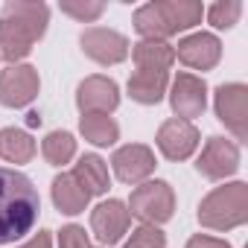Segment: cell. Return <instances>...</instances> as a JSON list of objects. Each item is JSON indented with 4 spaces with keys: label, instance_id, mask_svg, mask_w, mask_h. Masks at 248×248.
I'll return each mask as SVG.
<instances>
[{
    "label": "cell",
    "instance_id": "obj_1",
    "mask_svg": "<svg viewBox=\"0 0 248 248\" xmlns=\"http://www.w3.org/2000/svg\"><path fill=\"white\" fill-rule=\"evenodd\" d=\"M41 213V199L32 181L18 172L0 167V245H9L27 236Z\"/></svg>",
    "mask_w": 248,
    "mask_h": 248
},
{
    "label": "cell",
    "instance_id": "obj_2",
    "mask_svg": "<svg viewBox=\"0 0 248 248\" xmlns=\"http://www.w3.org/2000/svg\"><path fill=\"white\" fill-rule=\"evenodd\" d=\"M50 9L30 0H9L0 12V59L18 64L32 53V44L44 38Z\"/></svg>",
    "mask_w": 248,
    "mask_h": 248
},
{
    "label": "cell",
    "instance_id": "obj_3",
    "mask_svg": "<svg viewBox=\"0 0 248 248\" xmlns=\"http://www.w3.org/2000/svg\"><path fill=\"white\" fill-rule=\"evenodd\" d=\"M199 222L210 231H231L248 222V184L231 181L210 190L199 204Z\"/></svg>",
    "mask_w": 248,
    "mask_h": 248
},
{
    "label": "cell",
    "instance_id": "obj_4",
    "mask_svg": "<svg viewBox=\"0 0 248 248\" xmlns=\"http://www.w3.org/2000/svg\"><path fill=\"white\" fill-rule=\"evenodd\" d=\"M126 207L143 225H164L175 213V193L167 181H143L140 187L132 190Z\"/></svg>",
    "mask_w": 248,
    "mask_h": 248
},
{
    "label": "cell",
    "instance_id": "obj_5",
    "mask_svg": "<svg viewBox=\"0 0 248 248\" xmlns=\"http://www.w3.org/2000/svg\"><path fill=\"white\" fill-rule=\"evenodd\" d=\"M216 117L225 123V129L236 140H248V88L239 82H228L216 88L213 99Z\"/></svg>",
    "mask_w": 248,
    "mask_h": 248
},
{
    "label": "cell",
    "instance_id": "obj_6",
    "mask_svg": "<svg viewBox=\"0 0 248 248\" xmlns=\"http://www.w3.org/2000/svg\"><path fill=\"white\" fill-rule=\"evenodd\" d=\"M239 161H242L239 158V146L233 140L216 135V138H210L204 143V149H202V155L196 161V170L207 181H225V178H231L239 170Z\"/></svg>",
    "mask_w": 248,
    "mask_h": 248
},
{
    "label": "cell",
    "instance_id": "obj_7",
    "mask_svg": "<svg viewBox=\"0 0 248 248\" xmlns=\"http://www.w3.org/2000/svg\"><path fill=\"white\" fill-rule=\"evenodd\" d=\"M41 79L32 64H9L0 73V105L6 108H27L38 96Z\"/></svg>",
    "mask_w": 248,
    "mask_h": 248
},
{
    "label": "cell",
    "instance_id": "obj_8",
    "mask_svg": "<svg viewBox=\"0 0 248 248\" xmlns=\"http://www.w3.org/2000/svg\"><path fill=\"white\" fill-rule=\"evenodd\" d=\"M79 44H82V53L88 59H93L96 64H120L129 59V38L117 30L91 27L82 32Z\"/></svg>",
    "mask_w": 248,
    "mask_h": 248
},
{
    "label": "cell",
    "instance_id": "obj_9",
    "mask_svg": "<svg viewBox=\"0 0 248 248\" xmlns=\"http://www.w3.org/2000/svg\"><path fill=\"white\" fill-rule=\"evenodd\" d=\"M199 140H202L199 129L187 120H178V117L167 120L158 129V138H155V143L167 161H187L199 149Z\"/></svg>",
    "mask_w": 248,
    "mask_h": 248
},
{
    "label": "cell",
    "instance_id": "obj_10",
    "mask_svg": "<svg viewBox=\"0 0 248 248\" xmlns=\"http://www.w3.org/2000/svg\"><path fill=\"white\" fill-rule=\"evenodd\" d=\"M132 225V213L120 199H108L91 210V231L102 245H117Z\"/></svg>",
    "mask_w": 248,
    "mask_h": 248
},
{
    "label": "cell",
    "instance_id": "obj_11",
    "mask_svg": "<svg viewBox=\"0 0 248 248\" xmlns=\"http://www.w3.org/2000/svg\"><path fill=\"white\" fill-rule=\"evenodd\" d=\"M170 105L175 111L178 120H193V117H202L204 108H207V85L202 76H193V73H178L175 82H172V91H170Z\"/></svg>",
    "mask_w": 248,
    "mask_h": 248
},
{
    "label": "cell",
    "instance_id": "obj_12",
    "mask_svg": "<svg viewBox=\"0 0 248 248\" xmlns=\"http://www.w3.org/2000/svg\"><path fill=\"white\" fill-rule=\"evenodd\" d=\"M111 167H114V175L123 184H143L155 172V152L143 143L120 146L111 155Z\"/></svg>",
    "mask_w": 248,
    "mask_h": 248
},
{
    "label": "cell",
    "instance_id": "obj_13",
    "mask_svg": "<svg viewBox=\"0 0 248 248\" xmlns=\"http://www.w3.org/2000/svg\"><path fill=\"white\" fill-rule=\"evenodd\" d=\"M120 105V88L108 76H88L76 88V108L82 114H111Z\"/></svg>",
    "mask_w": 248,
    "mask_h": 248
},
{
    "label": "cell",
    "instance_id": "obj_14",
    "mask_svg": "<svg viewBox=\"0 0 248 248\" xmlns=\"http://www.w3.org/2000/svg\"><path fill=\"white\" fill-rule=\"evenodd\" d=\"M175 50V59L193 70H213L222 59V41L210 32H193L187 38L178 41Z\"/></svg>",
    "mask_w": 248,
    "mask_h": 248
},
{
    "label": "cell",
    "instance_id": "obj_15",
    "mask_svg": "<svg viewBox=\"0 0 248 248\" xmlns=\"http://www.w3.org/2000/svg\"><path fill=\"white\" fill-rule=\"evenodd\" d=\"M170 88V73L164 70H135L129 76V96L140 105H158Z\"/></svg>",
    "mask_w": 248,
    "mask_h": 248
},
{
    "label": "cell",
    "instance_id": "obj_16",
    "mask_svg": "<svg viewBox=\"0 0 248 248\" xmlns=\"http://www.w3.org/2000/svg\"><path fill=\"white\" fill-rule=\"evenodd\" d=\"M88 202H91V196L79 187V181L70 172H62V175L53 178V204H56L59 213L76 216L88 207Z\"/></svg>",
    "mask_w": 248,
    "mask_h": 248
},
{
    "label": "cell",
    "instance_id": "obj_17",
    "mask_svg": "<svg viewBox=\"0 0 248 248\" xmlns=\"http://www.w3.org/2000/svg\"><path fill=\"white\" fill-rule=\"evenodd\" d=\"M70 175L79 181V187H82L88 196H102V193H108V187H111L108 167H105V161H102L99 155H82Z\"/></svg>",
    "mask_w": 248,
    "mask_h": 248
},
{
    "label": "cell",
    "instance_id": "obj_18",
    "mask_svg": "<svg viewBox=\"0 0 248 248\" xmlns=\"http://www.w3.org/2000/svg\"><path fill=\"white\" fill-rule=\"evenodd\" d=\"M132 59H135L138 70H164V73H167V70L172 67V62H175V50H172V44H167V41L143 38V41L135 44Z\"/></svg>",
    "mask_w": 248,
    "mask_h": 248
},
{
    "label": "cell",
    "instance_id": "obj_19",
    "mask_svg": "<svg viewBox=\"0 0 248 248\" xmlns=\"http://www.w3.org/2000/svg\"><path fill=\"white\" fill-rule=\"evenodd\" d=\"M35 155V140L24 129H0V158L6 164H30Z\"/></svg>",
    "mask_w": 248,
    "mask_h": 248
},
{
    "label": "cell",
    "instance_id": "obj_20",
    "mask_svg": "<svg viewBox=\"0 0 248 248\" xmlns=\"http://www.w3.org/2000/svg\"><path fill=\"white\" fill-rule=\"evenodd\" d=\"M135 30L138 35L143 38H152V41H167L172 35L170 30V21L164 15V6H161V0H155V3H146L135 12Z\"/></svg>",
    "mask_w": 248,
    "mask_h": 248
},
{
    "label": "cell",
    "instance_id": "obj_21",
    "mask_svg": "<svg viewBox=\"0 0 248 248\" xmlns=\"http://www.w3.org/2000/svg\"><path fill=\"white\" fill-rule=\"evenodd\" d=\"M79 132L93 146H114L117 138H120V126H117L108 114H82Z\"/></svg>",
    "mask_w": 248,
    "mask_h": 248
},
{
    "label": "cell",
    "instance_id": "obj_22",
    "mask_svg": "<svg viewBox=\"0 0 248 248\" xmlns=\"http://www.w3.org/2000/svg\"><path fill=\"white\" fill-rule=\"evenodd\" d=\"M161 6H164V15L170 21L172 35L202 24V15H204V6L196 3V0H161Z\"/></svg>",
    "mask_w": 248,
    "mask_h": 248
},
{
    "label": "cell",
    "instance_id": "obj_23",
    "mask_svg": "<svg viewBox=\"0 0 248 248\" xmlns=\"http://www.w3.org/2000/svg\"><path fill=\"white\" fill-rule=\"evenodd\" d=\"M41 152H44V161L53 164V167H62V164H70L73 155H76V140L70 132H50L41 143Z\"/></svg>",
    "mask_w": 248,
    "mask_h": 248
},
{
    "label": "cell",
    "instance_id": "obj_24",
    "mask_svg": "<svg viewBox=\"0 0 248 248\" xmlns=\"http://www.w3.org/2000/svg\"><path fill=\"white\" fill-rule=\"evenodd\" d=\"M242 15V3L239 0H219L207 9V21L216 27V30H231Z\"/></svg>",
    "mask_w": 248,
    "mask_h": 248
},
{
    "label": "cell",
    "instance_id": "obj_25",
    "mask_svg": "<svg viewBox=\"0 0 248 248\" xmlns=\"http://www.w3.org/2000/svg\"><path fill=\"white\" fill-rule=\"evenodd\" d=\"M62 12L82 24H91L105 12V3H99V0H62Z\"/></svg>",
    "mask_w": 248,
    "mask_h": 248
},
{
    "label": "cell",
    "instance_id": "obj_26",
    "mask_svg": "<svg viewBox=\"0 0 248 248\" xmlns=\"http://www.w3.org/2000/svg\"><path fill=\"white\" fill-rule=\"evenodd\" d=\"M123 248H167V236L158 225H140L132 231L129 242Z\"/></svg>",
    "mask_w": 248,
    "mask_h": 248
},
{
    "label": "cell",
    "instance_id": "obj_27",
    "mask_svg": "<svg viewBox=\"0 0 248 248\" xmlns=\"http://www.w3.org/2000/svg\"><path fill=\"white\" fill-rule=\"evenodd\" d=\"M59 248H91L85 228H79V225H64V228L59 231Z\"/></svg>",
    "mask_w": 248,
    "mask_h": 248
},
{
    "label": "cell",
    "instance_id": "obj_28",
    "mask_svg": "<svg viewBox=\"0 0 248 248\" xmlns=\"http://www.w3.org/2000/svg\"><path fill=\"white\" fill-rule=\"evenodd\" d=\"M187 248H231V242H228V239L207 236V233H196V236L187 242Z\"/></svg>",
    "mask_w": 248,
    "mask_h": 248
},
{
    "label": "cell",
    "instance_id": "obj_29",
    "mask_svg": "<svg viewBox=\"0 0 248 248\" xmlns=\"http://www.w3.org/2000/svg\"><path fill=\"white\" fill-rule=\"evenodd\" d=\"M18 248H53V239H50V231H38L30 242L18 245Z\"/></svg>",
    "mask_w": 248,
    "mask_h": 248
},
{
    "label": "cell",
    "instance_id": "obj_30",
    "mask_svg": "<svg viewBox=\"0 0 248 248\" xmlns=\"http://www.w3.org/2000/svg\"><path fill=\"white\" fill-rule=\"evenodd\" d=\"M38 123H41V117H38V114L32 111V114H30V126H38Z\"/></svg>",
    "mask_w": 248,
    "mask_h": 248
}]
</instances>
